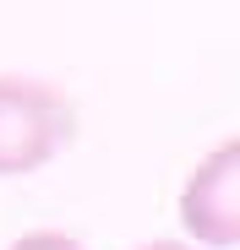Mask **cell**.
<instances>
[{
  "label": "cell",
  "mask_w": 240,
  "mask_h": 250,
  "mask_svg": "<svg viewBox=\"0 0 240 250\" xmlns=\"http://www.w3.org/2000/svg\"><path fill=\"white\" fill-rule=\"evenodd\" d=\"M76 142V104L44 76L0 71V180H27Z\"/></svg>",
  "instance_id": "obj_1"
},
{
  "label": "cell",
  "mask_w": 240,
  "mask_h": 250,
  "mask_svg": "<svg viewBox=\"0 0 240 250\" xmlns=\"http://www.w3.org/2000/svg\"><path fill=\"white\" fill-rule=\"evenodd\" d=\"M180 239L196 250H235L240 245V136H218L191 163L175 196Z\"/></svg>",
  "instance_id": "obj_2"
},
{
  "label": "cell",
  "mask_w": 240,
  "mask_h": 250,
  "mask_svg": "<svg viewBox=\"0 0 240 250\" xmlns=\"http://www.w3.org/2000/svg\"><path fill=\"white\" fill-rule=\"evenodd\" d=\"M6 250H88L76 234H66V229H27V234H17Z\"/></svg>",
  "instance_id": "obj_3"
},
{
  "label": "cell",
  "mask_w": 240,
  "mask_h": 250,
  "mask_svg": "<svg viewBox=\"0 0 240 250\" xmlns=\"http://www.w3.org/2000/svg\"><path fill=\"white\" fill-rule=\"evenodd\" d=\"M137 250H196V245H186V239H147V245H137Z\"/></svg>",
  "instance_id": "obj_4"
}]
</instances>
